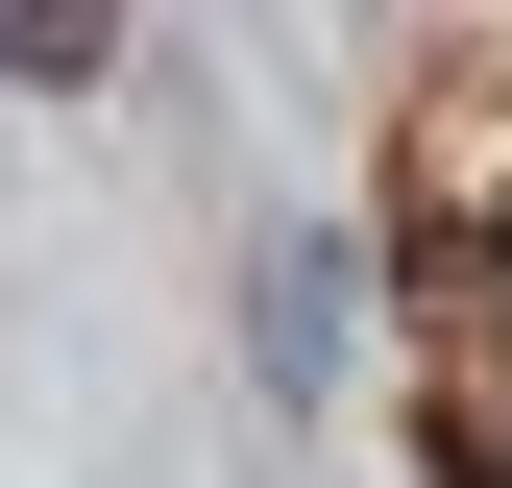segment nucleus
I'll list each match as a JSON object with an SVG mask.
<instances>
[{"instance_id":"nucleus-1","label":"nucleus","mask_w":512,"mask_h":488,"mask_svg":"<svg viewBox=\"0 0 512 488\" xmlns=\"http://www.w3.org/2000/svg\"><path fill=\"white\" fill-rule=\"evenodd\" d=\"M98 49H122V25H74V0H0V74H25V98H74Z\"/></svg>"},{"instance_id":"nucleus-2","label":"nucleus","mask_w":512,"mask_h":488,"mask_svg":"<svg viewBox=\"0 0 512 488\" xmlns=\"http://www.w3.org/2000/svg\"><path fill=\"white\" fill-rule=\"evenodd\" d=\"M488 269H512V220H488Z\"/></svg>"}]
</instances>
